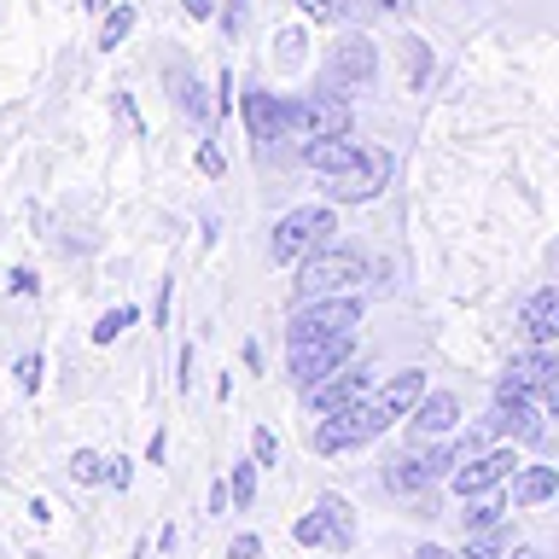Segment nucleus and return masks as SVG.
Segmentation results:
<instances>
[{"mask_svg":"<svg viewBox=\"0 0 559 559\" xmlns=\"http://www.w3.org/2000/svg\"><path fill=\"white\" fill-rule=\"evenodd\" d=\"M332 234H338L332 210H326V204H304V210H286V216L274 222L269 251H274V262H304V257H314V251H326Z\"/></svg>","mask_w":559,"mask_h":559,"instance_id":"f257e3e1","label":"nucleus"},{"mask_svg":"<svg viewBox=\"0 0 559 559\" xmlns=\"http://www.w3.org/2000/svg\"><path fill=\"white\" fill-rule=\"evenodd\" d=\"M373 70H379V47L367 41V35H344V41L326 52L321 87H326V94H338V99H356L361 87L373 82Z\"/></svg>","mask_w":559,"mask_h":559,"instance_id":"f03ea898","label":"nucleus"},{"mask_svg":"<svg viewBox=\"0 0 559 559\" xmlns=\"http://www.w3.org/2000/svg\"><path fill=\"white\" fill-rule=\"evenodd\" d=\"M361 321V304L356 297H309V304H297L292 326H286V344H309V338H332V332H356Z\"/></svg>","mask_w":559,"mask_h":559,"instance_id":"7ed1b4c3","label":"nucleus"},{"mask_svg":"<svg viewBox=\"0 0 559 559\" xmlns=\"http://www.w3.org/2000/svg\"><path fill=\"white\" fill-rule=\"evenodd\" d=\"M356 280H367V262L326 245V251L304 257V274H297V304H309V297H338L344 286H356Z\"/></svg>","mask_w":559,"mask_h":559,"instance_id":"20e7f679","label":"nucleus"},{"mask_svg":"<svg viewBox=\"0 0 559 559\" xmlns=\"http://www.w3.org/2000/svg\"><path fill=\"white\" fill-rule=\"evenodd\" d=\"M321 134H349V99H338V94H326V87H314V94H304V99H292V129H286V140H321Z\"/></svg>","mask_w":559,"mask_h":559,"instance_id":"39448f33","label":"nucleus"},{"mask_svg":"<svg viewBox=\"0 0 559 559\" xmlns=\"http://www.w3.org/2000/svg\"><path fill=\"white\" fill-rule=\"evenodd\" d=\"M349 356H356V332H332V338H309V344H292V384H309L338 373V367H349Z\"/></svg>","mask_w":559,"mask_h":559,"instance_id":"423d86ee","label":"nucleus"},{"mask_svg":"<svg viewBox=\"0 0 559 559\" xmlns=\"http://www.w3.org/2000/svg\"><path fill=\"white\" fill-rule=\"evenodd\" d=\"M419 396H426V373H414V367H408V373H391L373 396H367V431L379 437L384 426L408 419V414L419 408Z\"/></svg>","mask_w":559,"mask_h":559,"instance_id":"0eeeda50","label":"nucleus"},{"mask_svg":"<svg viewBox=\"0 0 559 559\" xmlns=\"http://www.w3.org/2000/svg\"><path fill=\"white\" fill-rule=\"evenodd\" d=\"M239 105H245V129H251L257 152L274 157V146H280V140H286V129H292V99L269 94V87H245Z\"/></svg>","mask_w":559,"mask_h":559,"instance_id":"6e6552de","label":"nucleus"},{"mask_svg":"<svg viewBox=\"0 0 559 559\" xmlns=\"http://www.w3.org/2000/svg\"><path fill=\"white\" fill-rule=\"evenodd\" d=\"M384 181H391V152H367L356 169L326 175V199L332 204H367V199L384 192Z\"/></svg>","mask_w":559,"mask_h":559,"instance_id":"1a4fd4ad","label":"nucleus"},{"mask_svg":"<svg viewBox=\"0 0 559 559\" xmlns=\"http://www.w3.org/2000/svg\"><path fill=\"white\" fill-rule=\"evenodd\" d=\"M373 396V373H361L356 361L349 367H338V373H326V379H314L309 391H304V402L314 414H338V408H356V402H367Z\"/></svg>","mask_w":559,"mask_h":559,"instance_id":"9d476101","label":"nucleus"},{"mask_svg":"<svg viewBox=\"0 0 559 559\" xmlns=\"http://www.w3.org/2000/svg\"><path fill=\"white\" fill-rule=\"evenodd\" d=\"M559 379V361L548 356V349L524 344L513 361H507V373L496 384V396H548V384Z\"/></svg>","mask_w":559,"mask_h":559,"instance_id":"9b49d317","label":"nucleus"},{"mask_svg":"<svg viewBox=\"0 0 559 559\" xmlns=\"http://www.w3.org/2000/svg\"><path fill=\"white\" fill-rule=\"evenodd\" d=\"M507 472H519V454L513 449H484V454H472V461L454 466V489L472 501V496H489Z\"/></svg>","mask_w":559,"mask_h":559,"instance_id":"f8f14e48","label":"nucleus"},{"mask_svg":"<svg viewBox=\"0 0 559 559\" xmlns=\"http://www.w3.org/2000/svg\"><path fill=\"white\" fill-rule=\"evenodd\" d=\"M367 402H356V408H338V414H321V426H314L309 443L321 449V454H338V449H356L367 443Z\"/></svg>","mask_w":559,"mask_h":559,"instance_id":"ddd939ff","label":"nucleus"},{"mask_svg":"<svg viewBox=\"0 0 559 559\" xmlns=\"http://www.w3.org/2000/svg\"><path fill=\"white\" fill-rule=\"evenodd\" d=\"M519 332H524V344H536V349H548L559 338V286H542L531 304H524Z\"/></svg>","mask_w":559,"mask_h":559,"instance_id":"4468645a","label":"nucleus"},{"mask_svg":"<svg viewBox=\"0 0 559 559\" xmlns=\"http://www.w3.org/2000/svg\"><path fill=\"white\" fill-rule=\"evenodd\" d=\"M304 157H309V169H321V175H344L367 157V146H356L349 134H321V140H304Z\"/></svg>","mask_w":559,"mask_h":559,"instance_id":"2eb2a0df","label":"nucleus"},{"mask_svg":"<svg viewBox=\"0 0 559 559\" xmlns=\"http://www.w3.org/2000/svg\"><path fill=\"white\" fill-rule=\"evenodd\" d=\"M454 419H461V402H454L449 391L419 396V408L408 414V443L419 449V437H443V431H454Z\"/></svg>","mask_w":559,"mask_h":559,"instance_id":"dca6fc26","label":"nucleus"},{"mask_svg":"<svg viewBox=\"0 0 559 559\" xmlns=\"http://www.w3.org/2000/svg\"><path fill=\"white\" fill-rule=\"evenodd\" d=\"M501 437H519V443H536L542 437V414L531 408V396H496V408H489Z\"/></svg>","mask_w":559,"mask_h":559,"instance_id":"f3484780","label":"nucleus"},{"mask_svg":"<svg viewBox=\"0 0 559 559\" xmlns=\"http://www.w3.org/2000/svg\"><path fill=\"white\" fill-rule=\"evenodd\" d=\"M548 496H559V466H524V472H513V507H542Z\"/></svg>","mask_w":559,"mask_h":559,"instance_id":"a211bd4d","label":"nucleus"},{"mask_svg":"<svg viewBox=\"0 0 559 559\" xmlns=\"http://www.w3.org/2000/svg\"><path fill=\"white\" fill-rule=\"evenodd\" d=\"M321 513H326V548L344 554L349 542H356V513H349L344 496H321Z\"/></svg>","mask_w":559,"mask_h":559,"instance_id":"6ab92c4d","label":"nucleus"},{"mask_svg":"<svg viewBox=\"0 0 559 559\" xmlns=\"http://www.w3.org/2000/svg\"><path fill=\"white\" fill-rule=\"evenodd\" d=\"M461 559H507V524H489V531H466V554Z\"/></svg>","mask_w":559,"mask_h":559,"instance_id":"aec40b11","label":"nucleus"},{"mask_svg":"<svg viewBox=\"0 0 559 559\" xmlns=\"http://www.w3.org/2000/svg\"><path fill=\"white\" fill-rule=\"evenodd\" d=\"M129 29H134V7H111V12H105V24H99V47L105 52L122 47V41H129Z\"/></svg>","mask_w":559,"mask_h":559,"instance_id":"412c9836","label":"nucleus"},{"mask_svg":"<svg viewBox=\"0 0 559 559\" xmlns=\"http://www.w3.org/2000/svg\"><path fill=\"white\" fill-rule=\"evenodd\" d=\"M105 472H111V461H99L94 449H76V454H70V478H76V484H99Z\"/></svg>","mask_w":559,"mask_h":559,"instance_id":"4be33fe9","label":"nucleus"},{"mask_svg":"<svg viewBox=\"0 0 559 559\" xmlns=\"http://www.w3.org/2000/svg\"><path fill=\"white\" fill-rule=\"evenodd\" d=\"M501 513H507V501H496V496H472V507H466V531H489V524H501Z\"/></svg>","mask_w":559,"mask_h":559,"instance_id":"5701e85b","label":"nucleus"},{"mask_svg":"<svg viewBox=\"0 0 559 559\" xmlns=\"http://www.w3.org/2000/svg\"><path fill=\"white\" fill-rule=\"evenodd\" d=\"M297 7H304L309 24H344L349 17V0H297Z\"/></svg>","mask_w":559,"mask_h":559,"instance_id":"b1692460","label":"nucleus"},{"mask_svg":"<svg viewBox=\"0 0 559 559\" xmlns=\"http://www.w3.org/2000/svg\"><path fill=\"white\" fill-rule=\"evenodd\" d=\"M391 484H396V489H426V484H431L426 454H419V461H396V466H391Z\"/></svg>","mask_w":559,"mask_h":559,"instance_id":"393cba45","label":"nucleus"},{"mask_svg":"<svg viewBox=\"0 0 559 559\" xmlns=\"http://www.w3.org/2000/svg\"><path fill=\"white\" fill-rule=\"evenodd\" d=\"M134 321H140V309H111L105 321H94V344H111L117 332H122V326H134Z\"/></svg>","mask_w":559,"mask_h":559,"instance_id":"a878e982","label":"nucleus"},{"mask_svg":"<svg viewBox=\"0 0 559 559\" xmlns=\"http://www.w3.org/2000/svg\"><path fill=\"white\" fill-rule=\"evenodd\" d=\"M297 542H304V548H326V513H321V507L297 519Z\"/></svg>","mask_w":559,"mask_h":559,"instance_id":"bb28decb","label":"nucleus"},{"mask_svg":"<svg viewBox=\"0 0 559 559\" xmlns=\"http://www.w3.org/2000/svg\"><path fill=\"white\" fill-rule=\"evenodd\" d=\"M426 76H431V47L426 41H408V82L419 87Z\"/></svg>","mask_w":559,"mask_h":559,"instance_id":"cd10ccee","label":"nucleus"},{"mask_svg":"<svg viewBox=\"0 0 559 559\" xmlns=\"http://www.w3.org/2000/svg\"><path fill=\"white\" fill-rule=\"evenodd\" d=\"M257 501V466H234V507Z\"/></svg>","mask_w":559,"mask_h":559,"instance_id":"c85d7f7f","label":"nucleus"},{"mask_svg":"<svg viewBox=\"0 0 559 559\" xmlns=\"http://www.w3.org/2000/svg\"><path fill=\"white\" fill-rule=\"evenodd\" d=\"M181 111L192 117V122H210V111H204V87L187 76V87H181Z\"/></svg>","mask_w":559,"mask_h":559,"instance_id":"c756f323","label":"nucleus"},{"mask_svg":"<svg viewBox=\"0 0 559 559\" xmlns=\"http://www.w3.org/2000/svg\"><path fill=\"white\" fill-rule=\"evenodd\" d=\"M251 449H257V466H280V437L274 431H257Z\"/></svg>","mask_w":559,"mask_h":559,"instance_id":"7c9ffc66","label":"nucleus"},{"mask_svg":"<svg viewBox=\"0 0 559 559\" xmlns=\"http://www.w3.org/2000/svg\"><path fill=\"white\" fill-rule=\"evenodd\" d=\"M17 384H24V391H35V384H41V356H24V361H17Z\"/></svg>","mask_w":559,"mask_h":559,"instance_id":"2f4dec72","label":"nucleus"},{"mask_svg":"<svg viewBox=\"0 0 559 559\" xmlns=\"http://www.w3.org/2000/svg\"><path fill=\"white\" fill-rule=\"evenodd\" d=\"M257 554H262L257 536H234V542H227V559H257Z\"/></svg>","mask_w":559,"mask_h":559,"instance_id":"473e14b6","label":"nucleus"},{"mask_svg":"<svg viewBox=\"0 0 559 559\" xmlns=\"http://www.w3.org/2000/svg\"><path fill=\"white\" fill-rule=\"evenodd\" d=\"M245 17H251V7H245V0H234V7L222 12V29H227V35H239V29H245Z\"/></svg>","mask_w":559,"mask_h":559,"instance_id":"72a5a7b5","label":"nucleus"},{"mask_svg":"<svg viewBox=\"0 0 559 559\" xmlns=\"http://www.w3.org/2000/svg\"><path fill=\"white\" fill-rule=\"evenodd\" d=\"M361 7H373V12H384V17H408L414 0H361Z\"/></svg>","mask_w":559,"mask_h":559,"instance_id":"f704fd0d","label":"nucleus"},{"mask_svg":"<svg viewBox=\"0 0 559 559\" xmlns=\"http://www.w3.org/2000/svg\"><path fill=\"white\" fill-rule=\"evenodd\" d=\"M129 478H134V461H122V454H117V461H111V472H105V484H117V489H122Z\"/></svg>","mask_w":559,"mask_h":559,"instance_id":"c9c22d12","label":"nucleus"},{"mask_svg":"<svg viewBox=\"0 0 559 559\" xmlns=\"http://www.w3.org/2000/svg\"><path fill=\"white\" fill-rule=\"evenodd\" d=\"M199 169L204 175H222V152L216 146H199Z\"/></svg>","mask_w":559,"mask_h":559,"instance_id":"e433bc0d","label":"nucleus"},{"mask_svg":"<svg viewBox=\"0 0 559 559\" xmlns=\"http://www.w3.org/2000/svg\"><path fill=\"white\" fill-rule=\"evenodd\" d=\"M12 292L29 297V292H35V274H29V269H12Z\"/></svg>","mask_w":559,"mask_h":559,"instance_id":"4c0bfd02","label":"nucleus"},{"mask_svg":"<svg viewBox=\"0 0 559 559\" xmlns=\"http://www.w3.org/2000/svg\"><path fill=\"white\" fill-rule=\"evenodd\" d=\"M414 559H461V554H449V548H437V542H426V548H419Z\"/></svg>","mask_w":559,"mask_h":559,"instance_id":"58836bf2","label":"nucleus"},{"mask_svg":"<svg viewBox=\"0 0 559 559\" xmlns=\"http://www.w3.org/2000/svg\"><path fill=\"white\" fill-rule=\"evenodd\" d=\"M542 402H548V419H559V379L548 384V396H542Z\"/></svg>","mask_w":559,"mask_h":559,"instance_id":"ea45409f","label":"nucleus"},{"mask_svg":"<svg viewBox=\"0 0 559 559\" xmlns=\"http://www.w3.org/2000/svg\"><path fill=\"white\" fill-rule=\"evenodd\" d=\"M187 12L192 17H210V0H187Z\"/></svg>","mask_w":559,"mask_h":559,"instance_id":"a19ab883","label":"nucleus"},{"mask_svg":"<svg viewBox=\"0 0 559 559\" xmlns=\"http://www.w3.org/2000/svg\"><path fill=\"white\" fill-rule=\"evenodd\" d=\"M507 559H542L536 548H513V554H507Z\"/></svg>","mask_w":559,"mask_h":559,"instance_id":"79ce46f5","label":"nucleus"},{"mask_svg":"<svg viewBox=\"0 0 559 559\" xmlns=\"http://www.w3.org/2000/svg\"><path fill=\"white\" fill-rule=\"evenodd\" d=\"M82 7H87V12H105V7H111V0H82Z\"/></svg>","mask_w":559,"mask_h":559,"instance_id":"37998d69","label":"nucleus"}]
</instances>
